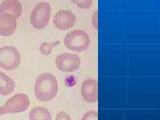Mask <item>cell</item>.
I'll return each instance as SVG.
<instances>
[{
  "instance_id": "1",
  "label": "cell",
  "mask_w": 160,
  "mask_h": 120,
  "mask_svg": "<svg viewBox=\"0 0 160 120\" xmlns=\"http://www.w3.org/2000/svg\"><path fill=\"white\" fill-rule=\"evenodd\" d=\"M35 95L41 102H49L56 96L58 92V82L53 74H40L35 83Z\"/></svg>"
},
{
  "instance_id": "2",
  "label": "cell",
  "mask_w": 160,
  "mask_h": 120,
  "mask_svg": "<svg viewBox=\"0 0 160 120\" xmlns=\"http://www.w3.org/2000/svg\"><path fill=\"white\" fill-rule=\"evenodd\" d=\"M52 8L48 2L38 3L30 15V23L36 29H42L46 28L50 20Z\"/></svg>"
},
{
  "instance_id": "3",
  "label": "cell",
  "mask_w": 160,
  "mask_h": 120,
  "mask_svg": "<svg viewBox=\"0 0 160 120\" xmlns=\"http://www.w3.org/2000/svg\"><path fill=\"white\" fill-rule=\"evenodd\" d=\"M64 43L68 49L73 51L83 52L88 48L90 38L83 30H73L65 37Z\"/></svg>"
},
{
  "instance_id": "4",
  "label": "cell",
  "mask_w": 160,
  "mask_h": 120,
  "mask_svg": "<svg viewBox=\"0 0 160 120\" xmlns=\"http://www.w3.org/2000/svg\"><path fill=\"white\" fill-rule=\"evenodd\" d=\"M29 104V98L26 94H16L9 98L3 106L0 107V115L25 112L28 109Z\"/></svg>"
},
{
  "instance_id": "5",
  "label": "cell",
  "mask_w": 160,
  "mask_h": 120,
  "mask_svg": "<svg viewBox=\"0 0 160 120\" xmlns=\"http://www.w3.org/2000/svg\"><path fill=\"white\" fill-rule=\"evenodd\" d=\"M21 63V55L13 46H4L0 48V67L4 69H17Z\"/></svg>"
},
{
  "instance_id": "6",
  "label": "cell",
  "mask_w": 160,
  "mask_h": 120,
  "mask_svg": "<svg viewBox=\"0 0 160 120\" xmlns=\"http://www.w3.org/2000/svg\"><path fill=\"white\" fill-rule=\"evenodd\" d=\"M56 65L58 69L63 72H73L80 68L81 60L76 54L65 53L57 56Z\"/></svg>"
},
{
  "instance_id": "7",
  "label": "cell",
  "mask_w": 160,
  "mask_h": 120,
  "mask_svg": "<svg viewBox=\"0 0 160 120\" xmlns=\"http://www.w3.org/2000/svg\"><path fill=\"white\" fill-rule=\"evenodd\" d=\"M76 22V16L69 10H60L53 17V23L56 28L62 31L72 28Z\"/></svg>"
},
{
  "instance_id": "8",
  "label": "cell",
  "mask_w": 160,
  "mask_h": 120,
  "mask_svg": "<svg viewBox=\"0 0 160 120\" xmlns=\"http://www.w3.org/2000/svg\"><path fill=\"white\" fill-rule=\"evenodd\" d=\"M82 96L89 103L96 102L98 99V83L96 79H88L83 81L81 89Z\"/></svg>"
},
{
  "instance_id": "9",
  "label": "cell",
  "mask_w": 160,
  "mask_h": 120,
  "mask_svg": "<svg viewBox=\"0 0 160 120\" xmlns=\"http://www.w3.org/2000/svg\"><path fill=\"white\" fill-rule=\"evenodd\" d=\"M17 18L9 13L0 14V35L9 36L12 35L17 28Z\"/></svg>"
},
{
  "instance_id": "10",
  "label": "cell",
  "mask_w": 160,
  "mask_h": 120,
  "mask_svg": "<svg viewBox=\"0 0 160 120\" xmlns=\"http://www.w3.org/2000/svg\"><path fill=\"white\" fill-rule=\"evenodd\" d=\"M22 5L19 0H4L0 4V14L9 13L18 19L22 13Z\"/></svg>"
},
{
  "instance_id": "11",
  "label": "cell",
  "mask_w": 160,
  "mask_h": 120,
  "mask_svg": "<svg viewBox=\"0 0 160 120\" xmlns=\"http://www.w3.org/2000/svg\"><path fill=\"white\" fill-rule=\"evenodd\" d=\"M16 84L13 80L0 71V94L6 96L11 94L15 89Z\"/></svg>"
},
{
  "instance_id": "12",
  "label": "cell",
  "mask_w": 160,
  "mask_h": 120,
  "mask_svg": "<svg viewBox=\"0 0 160 120\" xmlns=\"http://www.w3.org/2000/svg\"><path fill=\"white\" fill-rule=\"evenodd\" d=\"M29 120H52V115L48 109L44 107H35L30 110Z\"/></svg>"
},
{
  "instance_id": "13",
  "label": "cell",
  "mask_w": 160,
  "mask_h": 120,
  "mask_svg": "<svg viewBox=\"0 0 160 120\" xmlns=\"http://www.w3.org/2000/svg\"><path fill=\"white\" fill-rule=\"evenodd\" d=\"M60 43V42H53L52 43L48 42H44L41 44V46L39 47V50L41 53L45 56H49V55L52 52L53 48L58 46V45Z\"/></svg>"
},
{
  "instance_id": "14",
  "label": "cell",
  "mask_w": 160,
  "mask_h": 120,
  "mask_svg": "<svg viewBox=\"0 0 160 120\" xmlns=\"http://www.w3.org/2000/svg\"><path fill=\"white\" fill-rule=\"evenodd\" d=\"M71 2L82 9H88L93 4V0H71Z\"/></svg>"
},
{
  "instance_id": "15",
  "label": "cell",
  "mask_w": 160,
  "mask_h": 120,
  "mask_svg": "<svg viewBox=\"0 0 160 120\" xmlns=\"http://www.w3.org/2000/svg\"><path fill=\"white\" fill-rule=\"evenodd\" d=\"M82 120H98V113L96 111H89L83 115Z\"/></svg>"
},
{
  "instance_id": "16",
  "label": "cell",
  "mask_w": 160,
  "mask_h": 120,
  "mask_svg": "<svg viewBox=\"0 0 160 120\" xmlns=\"http://www.w3.org/2000/svg\"><path fill=\"white\" fill-rule=\"evenodd\" d=\"M56 120H72V118L66 112H59L57 113Z\"/></svg>"
},
{
  "instance_id": "17",
  "label": "cell",
  "mask_w": 160,
  "mask_h": 120,
  "mask_svg": "<svg viewBox=\"0 0 160 120\" xmlns=\"http://www.w3.org/2000/svg\"><path fill=\"white\" fill-rule=\"evenodd\" d=\"M92 22L95 29H98V10H95L92 14Z\"/></svg>"
}]
</instances>
